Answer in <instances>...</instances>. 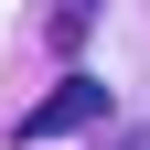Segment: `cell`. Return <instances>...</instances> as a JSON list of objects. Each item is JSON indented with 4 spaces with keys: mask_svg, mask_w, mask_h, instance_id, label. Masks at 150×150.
I'll return each instance as SVG.
<instances>
[{
    "mask_svg": "<svg viewBox=\"0 0 150 150\" xmlns=\"http://www.w3.org/2000/svg\"><path fill=\"white\" fill-rule=\"evenodd\" d=\"M107 118H118V97H107L97 75H64V86L11 129V150H54V139H75V129H107Z\"/></svg>",
    "mask_w": 150,
    "mask_h": 150,
    "instance_id": "1",
    "label": "cell"
},
{
    "mask_svg": "<svg viewBox=\"0 0 150 150\" xmlns=\"http://www.w3.org/2000/svg\"><path fill=\"white\" fill-rule=\"evenodd\" d=\"M97 11H107V0H54V11H43V54H54V64H75V54H86Z\"/></svg>",
    "mask_w": 150,
    "mask_h": 150,
    "instance_id": "2",
    "label": "cell"
},
{
    "mask_svg": "<svg viewBox=\"0 0 150 150\" xmlns=\"http://www.w3.org/2000/svg\"><path fill=\"white\" fill-rule=\"evenodd\" d=\"M107 150H150V129H129V139H107Z\"/></svg>",
    "mask_w": 150,
    "mask_h": 150,
    "instance_id": "3",
    "label": "cell"
}]
</instances>
